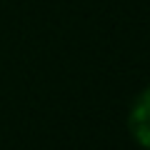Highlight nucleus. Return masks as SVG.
Segmentation results:
<instances>
[{"label":"nucleus","mask_w":150,"mask_h":150,"mask_svg":"<svg viewBox=\"0 0 150 150\" xmlns=\"http://www.w3.org/2000/svg\"><path fill=\"white\" fill-rule=\"evenodd\" d=\"M128 128L135 143L150 150V85L135 98L133 108L128 112Z\"/></svg>","instance_id":"nucleus-1"}]
</instances>
